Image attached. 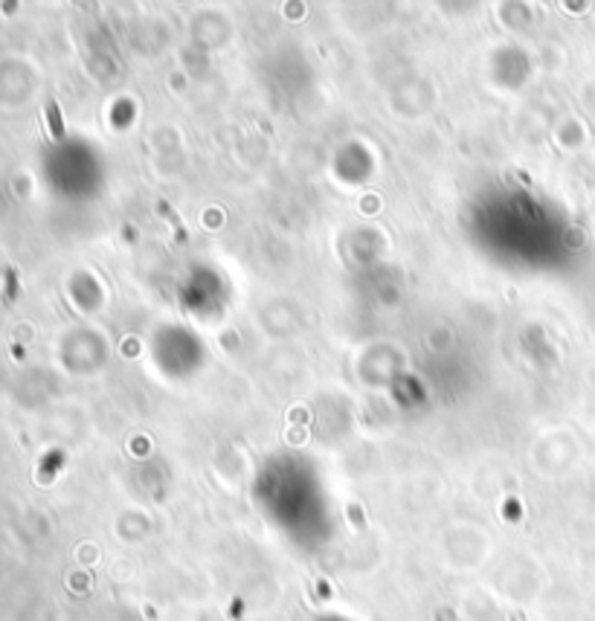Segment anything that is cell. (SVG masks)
<instances>
[{
    "mask_svg": "<svg viewBox=\"0 0 595 621\" xmlns=\"http://www.w3.org/2000/svg\"><path fill=\"white\" fill-rule=\"evenodd\" d=\"M157 212H163V215H166V218L172 221V227L177 229V238H183V241H186V229H183V224H180V218H177L175 212L168 209V203H166V201H160V203H157Z\"/></svg>",
    "mask_w": 595,
    "mask_h": 621,
    "instance_id": "1",
    "label": "cell"
},
{
    "mask_svg": "<svg viewBox=\"0 0 595 621\" xmlns=\"http://www.w3.org/2000/svg\"><path fill=\"white\" fill-rule=\"evenodd\" d=\"M50 122H53V134L61 137V119H58V108L55 105H50Z\"/></svg>",
    "mask_w": 595,
    "mask_h": 621,
    "instance_id": "2",
    "label": "cell"
}]
</instances>
